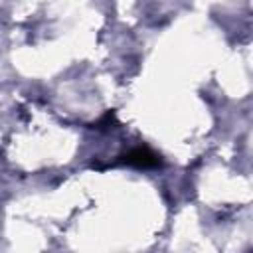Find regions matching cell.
<instances>
[{"mask_svg":"<svg viewBox=\"0 0 253 253\" xmlns=\"http://www.w3.org/2000/svg\"><path fill=\"white\" fill-rule=\"evenodd\" d=\"M123 164H130V166H136V168H154L160 164V156L156 152H152L150 148L146 146H138V148H132L130 152H126L125 156H121Z\"/></svg>","mask_w":253,"mask_h":253,"instance_id":"cell-1","label":"cell"}]
</instances>
